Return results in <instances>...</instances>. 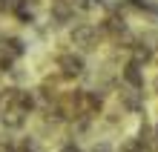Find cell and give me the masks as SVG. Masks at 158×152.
<instances>
[{"label": "cell", "mask_w": 158, "mask_h": 152, "mask_svg": "<svg viewBox=\"0 0 158 152\" xmlns=\"http://www.w3.org/2000/svg\"><path fill=\"white\" fill-rule=\"evenodd\" d=\"M66 37H69V43L75 46V52H81V55H92V52H98L101 46L106 43L101 26L98 23H89V20H78L75 26H69Z\"/></svg>", "instance_id": "6da1fadb"}, {"label": "cell", "mask_w": 158, "mask_h": 152, "mask_svg": "<svg viewBox=\"0 0 158 152\" xmlns=\"http://www.w3.org/2000/svg\"><path fill=\"white\" fill-rule=\"evenodd\" d=\"M55 72H58L66 83H78L83 78H89L86 55H81L75 49H60L58 55H55Z\"/></svg>", "instance_id": "7a4b0ae2"}, {"label": "cell", "mask_w": 158, "mask_h": 152, "mask_svg": "<svg viewBox=\"0 0 158 152\" xmlns=\"http://www.w3.org/2000/svg\"><path fill=\"white\" fill-rule=\"evenodd\" d=\"M46 17H49V29H69V26H75L78 20L83 17L78 14L75 9V0H49V6H46Z\"/></svg>", "instance_id": "3957f363"}, {"label": "cell", "mask_w": 158, "mask_h": 152, "mask_svg": "<svg viewBox=\"0 0 158 152\" xmlns=\"http://www.w3.org/2000/svg\"><path fill=\"white\" fill-rule=\"evenodd\" d=\"M121 83L129 89H147V72H144V66H138L132 60H124V66H121Z\"/></svg>", "instance_id": "277c9868"}, {"label": "cell", "mask_w": 158, "mask_h": 152, "mask_svg": "<svg viewBox=\"0 0 158 152\" xmlns=\"http://www.w3.org/2000/svg\"><path fill=\"white\" fill-rule=\"evenodd\" d=\"M26 123H29V115L17 106H9V109H0V126L3 132H23Z\"/></svg>", "instance_id": "5b68a950"}, {"label": "cell", "mask_w": 158, "mask_h": 152, "mask_svg": "<svg viewBox=\"0 0 158 152\" xmlns=\"http://www.w3.org/2000/svg\"><path fill=\"white\" fill-rule=\"evenodd\" d=\"M86 152H118V146L112 144V141H106V138H95L86 146Z\"/></svg>", "instance_id": "8992f818"}, {"label": "cell", "mask_w": 158, "mask_h": 152, "mask_svg": "<svg viewBox=\"0 0 158 152\" xmlns=\"http://www.w3.org/2000/svg\"><path fill=\"white\" fill-rule=\"evenodd\" d=\"M58 152H86V149L81 146V141H75V138H66V141H63V144L58 146Z\"/></svg>", "instance_id": "52a82bcc"}, {"label": "cell", "mask_w": 158, "mask_h": 152, "mask_svg": "<svg viewBox=\"0 0 158 152\" xmlns=\"http://www.w3.org/2000/svg\"><path fill=\"white\" fill-rule=\"evenodd\" d=\"M9 152H38V149H29V146H23L20 141H17V144H12V149Z\"/></svg>", "instance_id": "ba28073f"}]
</instances>
